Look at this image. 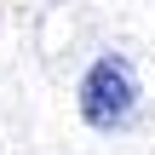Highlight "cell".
Instances as JSON below:
<instances>
[{
	"label": "cell",
	"mask_w": 155,
	"mask_h": 155,
	"mask_svg": "<svg viewBox=\"0 0 155 155\" xmlns=\"http://www.w3.org/2000/svg\"><path fill=\"white\" fill-rule=\"evenodd\" d=\"M138 115V75L121 52H104L86 75H81V121L98 132H115Z\"/></svg>",
	"instance_id": "obj_1"
}]
</instances>
